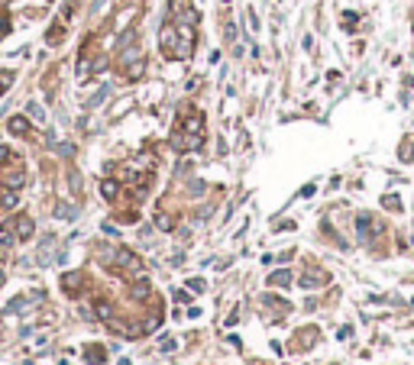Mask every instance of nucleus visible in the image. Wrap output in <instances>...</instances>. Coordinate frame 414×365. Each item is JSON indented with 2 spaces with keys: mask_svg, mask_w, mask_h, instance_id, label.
Here are the masks:
<instances>
[{
  "mask_svg": "<svg viewBox=\"0 0 414 365\" xmlns=\"http://www.w3.org/2000/svg\"><path fill=\"white\" fill-rule=\"evenodd\" d=\"M7 130L13 132V136H29V120H26V117H10Z\"/></svg>",
  "mask_w": 414,
  "mask_h": 365,
  "instance_id": "f257e3e1",
  "label": "nucleus"
},
{
  "mask_svg": "<svg viewBox=\"0 0 414 365\" xmlns=\"http://www.w3.org/2000/svg\"><path fill=\"white\" fill-rule=\"evenodd\" d=\"M94 313H97V317H101V320H110V317H113V307H110L107 301H97V307H94Z\"/></svg>",
  "mask_w": 414,
  "mask_h": 365,
  "instance_id": "0eeeda50",
  "label": "nucleus"
},
{
  "mask_svg": "<svg viewBox=\"0 0 414 365\" xmlns=\"http://www.w3.org/2000/svg\"><path fill=\"white\" fill-rule=\"evenodd\" d=\"M159 226H162V230H172V220L165 217V213H159Z\"/></svg>",
  "mask_w": 414,
  "mask_h": 365,
  "instance_id": "ddd939ff",
  "label": "nucleus"
},
{
  "mask_svg": "<svg viewBox=\"0 0 414 365\" xmlns=\"http://www.w3.org/2000/svg\"><path fill=\"white\" fill-rule=\"evenodd\" d=\"M13 230H10V226H0V246H13Z\"/></svg>",
  "mask_w": 414,
  "mask_h": 365,
  "instance_id": "6e6552de",
  "label": "nucleus"
},
{
  "mask_svg": "<svg viewBox=\"0 0 414 365\" xmlns=\"http://www.w3.org/2000/svg\"><path fill=\"white\" fill-rule=\"evenodd\" d=\"M117 262L123 265V268H139V259H136L133 252H126V249H120V252H117Z\"/></svg>",
  "mask_w": 414,
  "mask_h": 365,
  "instance_id": "7ed1b4c3",
  "label": "nucleus"
},
{
  "mask_svg": "<svg viewBox=\"0 0 414 365\" xmlns=\"http://www.w3.org/2000/svg\"><path fill=\"white\" fill-rule=\"evenodd\" d=\"M7 184L13 187V191H16V187H23V175H10V178H7Z\"/></svg>",
  "mask_w": 414,
  "mask_h": 365,
  "instance_id": "9b49d317",
  "label": "nucleus"
},
{
  "mask_svg": "<svg viewBox=\"0 0 414 365\" xmlns=\"http://www.w3.org/2000/svg\"><path fill=\"white\" fill-rule=\"evenodd\" d=\"M269 281H272V285H285V287H288L291 275H288V272H275V275H272V278H269Z\"/></svg>",
  "mask_w": 414,
  "mask_h": 365,
  "instance_id": "1a4fd4ad",
  "label": "nucleus"
},
{
  "mask_svg": "<svg viewBox=\"0 0 414 365\" xmlns=\"http://www.w3.org/2000/svg\"><path fill=\"white\" fill-rule=\"evenodd\" d=\"M16 204H20V197H16V191H3V194H0V207L13 210Z\"/></svg>",
  "mask_w": 414,
  "mask_h": 365,
  "instance_id": "39448f33",
  "label": "nucleus"
},
{
  "mask_svg": "<svg viewBox=\"0 0 414 365\" xmlns=\"http://www.w3.org/2000/svg\"><path fill=\"white\" fill-rule=\"evenodd\" d=\"M117 191H120L117 181H104V184H101V194L107 197V201H113V197H117Z\"/></svg>",
  "mask_w": 414,
  "mask_h": 365,
  "instance_id": "423d86ee",
  "label": "nucleus"
},
{
  "mask_svg": "<svg viewBox=\"0 0 414 365\" xmlns=\"http://www.w3.org/2000/svg\"><path fill=\"white\" fill-rule=\"evenodd\" d=\"M130 297H136V301H142V297H149V281L139 278L133 287H130Z\"/></svg>",
  "mask_w": 414,
  "mask_h": 365,
  "instance_id": "20e7f679",
  "label": "nucleus"
},
{
  "mask_svg": "<svg viewBox=\"0 0 414 365\" xmlns=\"http://www.w3.org/2000/svg\"><path fill=\"white\" fill-rule=\"evenodd\" d=\"M10 158H13V152H10L7 146H0V165H3V162H10Z\"/></svg>",
  "mask_w": 414,
  "mask_h": 365,
  "instance_id": "f8f14e48",
  "label": "nucleus"
},
{
  "mask_svg": "<svg viewBox=\"0 0 414 365\" xmlns=\"http://www.w3.org/2000/svg\"><path fill=\"white\" fill-rule=\"evenodd\" d=\"M10 84H13V75H10V71H3V75H0V94L7 91Z\"/></svg>",
  "mask_w": 414,
  "mask_h": 365,
  "instance_id": "9d476101",
  "label": "nucleus"
},
{
  "mask_svg": "<svg viewBox=\"0 0 414 365\" xmlns=\"http://www.w3.org/2000/svg\"><path fill=\"white\" fill-rule=\"evenodd\" d=\"M16 236H20V239H29V236H32V220L29 217L16 220Z\"/></svg>",
  "mask_w": 414,
  "mask_h": 365,
  "instance_id": "f03ea898",
  "label": "nucleus"
}]
</instances>
